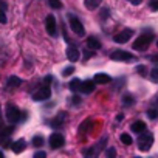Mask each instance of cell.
I'll use <instances>...</instances> for the list:
<instances>
[{
  "mask_svg": "<svg viewBox=\"0 0 158 158\" xmlns=\"http://www.w3.org/2000/svg\"><path fill=\"white\" fill-rule=\"evenodd\" d=\"M0 8H2V10H6V3L3 2V0H0Z\"/></svg>",
  "mask_w": 158,
  "mask_h": 158,
  "instance_id": "obj_35",
  "label": "cell"
},
{
  "mask_svg": "<svg viewBox=\"0 0 158 158\" xmlns=\"http://www.w3.org/2000/svg\"><path fill=\"white\" fill-rule=\"evenodd\" d=\"M0 158H3V152H0Z\"/></svg>",
  "mask_w": 158,
  "mask_h": 158,
  "instance_id": "obj_36",
  "label": "cell"
},
{
  "mask_svg": "<svg viewBox=\"0 0 158 158\" xmlns=\"http://www.w3.org/2000/svg\"><path fill=\"white\" fill-rule=\"evenodd\" d=\"M20 84H22V79L17 76H11L8 79V87H19Z\"/></svg>",
  "mask_w": 158,
  "mask_h": 158,
  "instance_id": "obj_18",
  "label": "cell"
},
{
  "mask_svg": "<svg viewBox=\"0 0 158 158\" xmlns=\"http://www.w3.org/2000/svg\"><path fill=\"white\" fill-rule=\"evenodd\" d=\"M50 96H51V90H50L48 85H44L42 89H39L37 92L33 93V99H34V101H45V99H48Z\"/></svg>",
  "mask_w": 158,
  "mask_h": 158,
  "instance_id": "obj_6",
  "label": "cell"
},
{
  "mask_svg": "<svg viewBox=\"0 0 158 158\" xmlns=\"http://www.w3.org/2000/svg\"><path fill=\"white\" fill-rule=\"evenodd\" d=\"M93 81H95V84H109L112 81V77L106 73H98V74H95Z\"/></svg>",
  "mask_w": 158,
  "mask_h": 158,
  "instance_id": "obj_13",
  "label": "cell"
},
{
  "mask_svg": "<svg viewBox=\"0 0 158 158\" xmlns=\"http://www.w3.org/2000/svg\"><path fill=\"white\" fill-rule=\"evenodd\" d=\"M93 54H95L93 50H92V51H84V57H85V59H87V57H92Z\"/></svg>",
  "mask_w": 158,
  "mask_h": 158,
  "instance_id": "obj_32",
  "label": "cell"
},
{
  "mask_svg": "<svg viewBox=\"0 0 158 158\" xmlns=\"http://www.w3.org/2000/svg\"><path fill=\"white\" fill-rule=\"evenodd\" d=\"M123 102H124L126 106H130V104H133V98H132L130 95H124V98H123Z\"/></svg>",
  "mask_w": 158,
  "mask_h": 158,
  "instance_id": "obj_25",
  "label": "cell"
},
{
  "mask_svg": "<svg viewBox=\"0 0 158 158\" xmlns=\"http://www.w3.org/2000/svg\"><path fill=\"white\" fill-rule=\"evenodd\" d=\"M150 76H152V79L158 81V70H156V68H153V70H152V73H150Z\"/></svg>",
  "mask_w": 158,
  "mask_h": 158,
  "instance_id": "obj_30",
  "label": "cell"
},
{
  "mask_svg": "<svg viewBox=\"0 0 158 158\" xmlns=\"http://www.w3.org/2000/svg\"><path fill=\"white\" fill-rule=\"evenodd\" d=\"M48 3H50V6H51L53 10H59V8L62 6L60 0H48Z\"/></svg>",
  "mask_w": 158,
  "mask_h": 158,
  "instance_id": "obj_22",
  "label": "cell"
},
{
  "mask_svg": "<svg viewBox=\"0 0 158 158\" xmlns=\"http://www.w3.org/2000/svg\"><path fill=\"white\" fill-rule=\"evenodd\" d=\"M132 34H133L132 30H123V31H119L118 34H115L113 40H115L116 44H126V42L132 37Z\"/></svg>",
  "mask_w": 158,
  "mask_h": 158,
  "instance_id": "obj_9",
  "label": "cell"
},
{
  "mask_svg": "<svg viewBox=\"0 0 158 158\" xmlns=\"http://www.w3.org/2000/svg\"><path fill=\"white\" fill-rule=\"evenodd\" d=\"M153 40V36L152 34H141L135 42H133V48L136 51H144L147 50V47L150 45V42Z\"/></svg>",
  "mask_w": 158,
  "mask_h": 158,
  "instance_id": "obj_2",
  "label": "cell"
},
{
  "mask_svg": "<svg viewBox=\"0 0 158 158\" xmlns=\"http://www.w3.org/2000/svg\"><path fill=\"white\" fill-rule=\"evenodd\" d=\"M64 119H67V113H65V112H62V113H59L56 118H53V119L50 121V126L54 127V129H56V127H60V126L64 124Z\"/></svg>",
  "mask_w": 158,
  "mask_h": 158,
  "instance_id": "obj_12",
  "label": "cell"
},
{
  "mask_svg": "<svg viewBox=\"0 0 158 158\" xmlns=\"http://www.w3.org/2000/svg\"><path fill=\"white\" fill-rule=\"evenodd\" d=\"M147 116H149L150 119L158 118V109H150V110H147Z\"/></svg>",
  "mask_w": 158,
  "mask_h": 158,
  "instance_id": "obj_23",
  "label": "cell"
},
{
  "mask_svg": "<svg viewBox=\"0 0 158 158\" xmlns=\"http://www.w3.org/2000/svg\"><path fill=\"white\" fill-rule=\"evenodd\" d=\"M65 144V138H64V135L62 133H51V136H50V146L53 147V149H59V147H62Z\"/></svg>",
  "mask_w": 158,
  "mask_h": 158,
  "instance_id": "obj_7",
  "label": "cell"
},
{
  "mask_svg": "<svg viewBox=\"0 0 158 158\" xmlns=\"http://www.w3.org/2000/svg\"><path fill=\"white\" fill-rule=\"evenodd\" d=\"M106 153H107V156H115V155H116V150H115V149H109Z\"/></svg>",
  "mask_w": 158,
  "mask_h": 158,
  "instance_id": "obj_31",
  "label": "cell"
},
{
  "mask_svg": "<svg viewBox=\"0 0 158 158\" xmlns=\"http://www.w3.org/2000/svg\"><path fill=\"white\" fill-rule=\"evenodd\" d=\"M106 143V138L99 143V144H95V147H92V149H89V150H84L82 153L84 155H87V156H95L96 153H99L101 152V149H102V144Z\"/></svg>",
  "mask_w": 158,
  "mask_h": 158,
  "instance_id": "obj_14",
  "label": "cell"
},
{
  "mask_svg": "<svg viewBox=\"0 0 158 158\" xmlns=\"http://www.w3.org/2000/svg\"><path fill=\"white\" fill-rule=\"evenodd\" d=\"M99 3H101V0H85V6L89 10H96Z\"/></svg>",
  "mask_w": 158,
  "mask_h": 158,
  "instance_id": "obj_19",
  "label": "cell"
},
{
  "mask_svg": "<svg viewBox=\"0 0 158 158\" xmlns=\"http://www.w3.org/2000/svg\"><path fill=\"white\" fill-rule=\"evenodd\" d=\"M127 2H130L132 5H139V3H141V0H127Z\"/></svg>",
  "mask_w": 158,
  "mask_h": 158,
  "instance_id": "obj_34",
  "label": "cell"
},
{
  "mask_svg": "<svg viewBox=\"0 0 158 158\" xmlns=\"http://www.w3.org/2000/svg\"><path fill=\"white\" fill-rule=\"evenodd\" d=\"M156 45H158V42H156Z\"/></svg>",
  "mask_w": 158,
  "mask_h": 158,
  "instance_id": "obj_37",
  "label": "cell"
},
{
  "mask_svg": "<svg viewBox=\"0 0 158 158\" xmlns=\"http://www.w3.org/2000/svg\"><path fill=\"white\" fill-rule=\"evenodd\" d=\"M143 130H146V123H144V121H135V123L132 124V132L141 133Z\"/></svg>",
  "mask_w": 158,
  "mask_h": 158,
  "instance_id": "obj_17",
  "label": "cell"
},
{
  "mask_svg": "<svg viewBox=\"0 0 158 158\" xmlns=\"http://www.w3.org/2000/svg\"><path fill=\"white\" fill-rule=\"evenodd\" d=\"M149 6L152 11H158V0H150L149 2Z\"/></svg>",
  "mask_w": 158,
  "mask_h": 158,
  "instance_id": "obj_26",
  "label": "cell"
},
{
  "mask_svg": "<svg viewBox=\"0 0 158 158\" xmlns=\"http://www.w3.org/2000/svg\"><path fill=\"white\" fill-rule=\"evenodd\" d=\"M79 87H81V81H79V79H73L70 82V89L73 92H79Z\"/></svg>",
  "mask_w": 158,
  "mask_h": 158,
  "instance_id": "obj_20",
  "label": "cell"
},
{
  "mask_svg": "<svg viewBox=\"0 0 158 158\" xmlns=\"http://www.w3.org/2000/svg\"><path fill=\"white\" fill-rule=\"evenodd\" d=\"M67 59L71 60V62L79 60V50L76 47H68L67 48Z\"/></svg>",
  "mask_w": 158,
  "mask_h": 158,
  "instance_id": "obj_11",
  "label": "cell"
},
{
  "mask_svg": "<svg viewBox=\"0 0 158 158\" xmlns=\"http://www.w3.org/2000/svg\"><path fill=\"white\" fill-rule=\"evenodd\" d=\"M20 116H22V113H20V110L16 106H13V104L6 106V119L10 123H17L20 119Z\"/></svg>",
  "mask_w": 158,
  "mask_h": 158,
  "instance_id": "obj_4",
  "label": "cell"
},
{
  "mask_svg": "<svg viewBox=\"0 0 158 158\" xmlns=\"http://www.w3.org/2000/svg\"><path fill=\"white\" fill-rule=\"evenodd\" d=\"M95 81H84L81 82V87H79V92H82V93H92L95 90Z\"/></svg>",
  "mask_w": 158,
  "mask_h": 158,
  "instance_id": "obj_10",
  "label": "cell"
},
{
  "mask_svg": "<svg viewBox=\"0 0 158 158\" xmlns=\"http://www.w3.org/2000/svg\"><path fill=\"white\" fill-rule=\"evenodd\" d=\"M45 155H47L45 152H36V155H34V156H36V158H44Z\"/></svg>",
  "mask_w": 158,
  "mask_h": 158,
  "instance_id": "obj_33",
  "label": "cell"
},
{
  "mask_svg": "<svg viewBox=\"0 0 158 158\" xmlns=\"http://www.w3.org/2000/svg\"><path fill=\"white\" fill-rule=\"evenodd\" d=\"M33 144H34V146H37V147H39V146H42V144H44V138H42L40 135L34 136V138H33Z\"/></svg>",
  "mask_w": 158,
  "mask_h": 158,
  "instance_id": "obj_24",
  "label": "cell"
},
{
  "mask_svg": "<svg viewBox=\"0 0 158 158\" xmlns=\"http://www.w3.org/2000/svg\"><path fill=\"white\" fill-rule=\"evenodd\" d=\"M136 71H138L141 76H146V67H144V65H138V67H136Z\"/></svg>",
  "mask_w": 158,
  "mask_h": 158,
  "instance_id": "obj_28",
  "label": "cell"
},
{
  "mask_svg": "<svg viewBox=\"0 0 158 158\" xmlns=\"http://www.w3.org/2000/svg\"><path fill=\"white\" fill-rule=\"evenodd\" d=\"M87 47L90 48V50H99L101 48V42L96 39V37H93V36H90L89 39H87Z\"/></svg>",
  "mask_w": 158,
  "mask_h": 158,
  "instance_id": "obj_16",
  "label": "cell"
},
{
  "mask_svg": "<svg viewBox=\"0 0 158 158\" xmlns=\"http://www.w3.org/2000/svg\"><path fill=\"white\" fill-rule=\"evenodd\" d=\"M73 71H74V67H67V68L64 70V76H70Z\"/></svg>",
  "mask_w": 158,
  "mask_h": 158,
  "instance_id": "obj_29",
  "label": "cell"
},
{
  "mask_svg": "<svg viewBox=\"0 0 158 158\" xmlns=\"http://www.w3.org/2000/svg\"><path fill=\"white\" fill-rule=\"evenodd\" d=\"M110 59L112 60H118V62H132L135 57L133 54L127 53V51H123V50H116L110 54Z\"/></svg>",
  "mask_w": 158,
  "mask_h": 158,
  "instance_id": "obj_3",
  "label": "cell"
},
{
  "mask_svg": "<svg viewBox=\"0 0 158 158\" xmlns=\"http://www.w3.org/2000/svg\"><path fill=\"white\" fill-rule=\"evenodd\" d=\"M25 147H27L25 139H17V141H14V143L11 144V149H13L14 153H20L22 150H25Z\"/></svg>",
  "mask_w": 158,
  "mask_h": 158,
  "instance_id": "obj_15",
  "label": "cell"
},
{
  "mask_svg": "<svg viewBox=\"0 0 158 158\" xmlns=\"http://www.w3.org/2000/svg\"><path fill=\"white\" fill-rule=\"evenodd\" d=\"M121 141H123L126 146H130V144L133 143V139H132V136H130L129 133H123V135H121Z\"/></svg>",
  "mask_w": 158,
  "mask_h": 158,
  "instance_id": "obj_21",
  "label": "cell"
},
{
  "mask_svg": "<svg viewBox=\"0 0 158 158\" xmlns=\"http://www.w3.org/2000/svg\"><path fill=\"white\" fill-rule=\"evenodd\" d=\"M0 23H6V14H5V10L0 8Z\"/></svg>",
  "mask_w": 158,
  "mask_h": 158,
  "instance_id": "obj_27",
  "label": "cell"
},
{
  "mask_svg": "<svg viewBox=\"0 0 158 158\" xmlns=\"http://www.w3.org/2000/svg\"><path fill=\"white\" fill-rule=\"evenodd\" d=\"M70 28H71V31L74 33V34H77V36H84V25H82V22L79 20L77 17H74V16H70Z\"/></svg>",
  "mask_w": 158,
  "mask_h": 158,
  "instance_id": "obj_5",
  "label": "cell"
},
{
  "mask_svg": "<svg viewBox=\"0 0 158 158\" xmlns=\"http://www.w3.org/2000/svg\"><path fill=\"white\" fill-rule=\"evenodd\" d=\"M45 28H47V31H48V34L50 36H56V33H57V27H56V19H54V16H48L47 19H45Z\"/></svg>",
  "mask_w": 158,
  "mask_h": 158,
  "instance_id": "obj_8",
  "label": "cell"
},
{
  "mask_svg": "<svg viewBox=\"0 0 158 158\" xmlns=\"http://www.w3.org/2000/svg\"><path fill=\"white\" fill-rule=\"evenodd\" d=\"M152 144H153V135L150 132L143 130L141 135H139V138H138V149L141 152H147Z\"/></svg>",
  "mask_w": 158,
  "mask_h": 158,
  "instance_id": "obj_1",
  "label": "cell"
}]
</instances>
